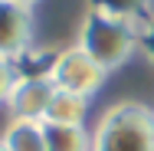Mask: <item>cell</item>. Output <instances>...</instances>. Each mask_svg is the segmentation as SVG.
I'll return each instance as SVG.
<instances>
[{
    "label": "cell",
    "mask_w": 154,
    "mask_h": 151,
    "mask_svg": "<svg viewBox=\"0 0 154 151\" xmlns=\"http://www.w3.org/2000/svg\"><path fill=\"white\" fill-rule=\"evenodd\" d=\"M33 39V10L0 0V59H17L30 49Z\"/></svg>",
    "instance_id": "5b68a950"
},
{
    "label": "cell",
    "mask_w": 154,
    "mask_h": 151,
    "mask_svg": "<svg viewBox=\"0 0 154 151\" xmlns=\"http://www.w3.org/2000/svg\"><path fill=\"white\" fill-rule=\"evenodd\" d=\"M89 10L112 17V20H125V23H138L141 13L148 10V0H89Z\"/></svg>",
    "instance_id": "9c48e42d"
},
{
    "label": "cell",
    "mask_w": 154,
    "mask_h": 151,
    "mask_svg": "<svg viewBox=\"0 0 154 151\" xmlns=\"http://www.w3.org/2000/svg\"><path fill=\"white\" fill-rule=\"evenodd\" d=\"M138 49H144V56L154 62V17L144 27H138Z\"/></svg>",
    "instance_id": "8fae6325"
},
{
    "label": "cell",
    "mask_w": 154,
    "mask_h": 151,
    "mask_svg": "<svg viewBox=\"0 0 154 151\" xmlns=\"http://www.w3.org/2000/svg\"><path fill=\"white\" fill-rule=\"evenodd\" d=\"M13 82H17V66H13V59H0V102H7Z\"/></svg>",
    "instance_id": "30bf717a"
},
{
    "label": "cell",
    "mask_w": 154,
    "mask_h": 151,
    "mask_svg": "<svg viewBox=\"0 0 154 151\" xmlns=\"http://www.w3.org/2000/svg\"><path fill=\"white\" fill-rule=\"evenodd\" d=\"M53 95L56 86L49 76H17L3 105L10 112V121H43Z\"/></svg>",
    "instance_id": "277c9868"
},
{
    "label": "cell",
    "mask_w": 154,
    "mask_h": 151,
    "mask_svg": "<svg viewBox=\"0 0 154 151\" xmlns=\"http://www.w3.org/2000/svg\"><path fill=\"white\" fill-rule=\"evenodd\" d=\"M92 151H154V109L144 102L112 105L92 131Z\"/></svg>",
    "instance_id": "6da1fadb"
},
{
    "label": "cell",
    "mask_w": 154,
    "mask_h": 151,
    "mask_svg": "<svg viewBox=\"0 0 154 151\" xmlns=\"http://www.w3.org/2000/svg\"><path fill=\"white\" fill-rule=\"evenodd\" d=\"M43 138H46V151H92V135L85 131V125L43 121Z\"/></svg>",
    "instance_id": "8992f818"
},
{
    "label": "cell",
    "mask_w": 154,
    "mask_h": 151,
    "mask_svg": "<svg viewBox=\"0 0 154 151\" xmlns=\"http://www.w3.org/2000/svg\"><path fill=\"white\" fill-rule=\"evenodd\" d=\"M13 3H20V7H26V10H33V7L39 3V0H13Z\"/></svg>",
    "instance_id": "7c38bea8"
},
{
    "label": "cell",
    "mask_w": 154,
    "mask_h": 151,
    "mask_svg": "<svg viewBox=\"0 0 154 151\" xmlns=\"http://www.w3.org/2000/svg\"><path fill=\"white\" fill-rule=\"evenodd\" d=\"M79 46L92 56L105 72L118 69L131 59V53L138 49V23H125L112 20L89 10L82 27H79Z\"/></svg>",
    "instance_id": "7a4b0ae2"
},
{
    "label": "cell",
    "mask_w": 154,
    "mask_h": 151,
    "mask_svg": "<svg viewBox=\"0 0 154 151\" xmlns=\"http://www.w3.org/2000/svg\"><path fill=\"white\" fill-rule=\"evenodd\" d=\"M105 69L75 43V46H66L56 53V59L49 66V79L59 92H72V95H82V99H92L95 92L102 89L105 82Z\"/></svg>",
    "instance_id": "3957f363"
},
{
    "label": "cell",
    "mask_w": 154,
    "mask_h": 151,
    "mask_svg": "<svg viewBox=\"0 0 154 151\" xmlns=\"http://www.w3.org/2000/svg\"><path fill=\"white\" fill-rule=\"evenodd\" d=\"M0 151H7V148H3V141H0Z\"/></svg>",
    "instance_id": "4fadbf2b"
},
{
    "label": "cell",
    "mask_w": 154,
    "mask_h": 151,
    "mask_svg": "<svg viewBox=\"0 0 154 151\" xmlns=\"http://www.w3.org/2000/svg\"><path fill=\"white\" fill-rule=\"evenodd\" d=\"M0 141L7 151H46L43 121H7L0 131Z\"/></svg>",
    "instance_id": "52a82bcc"
},
{
    "label": "cell",
    "mask_w": 154,
    "mask_h": 151,
    "mask_svg": "<svg viewBox=\"0 0 154 151\" xmlns=\"http://www.w3.org/2000/svg\"><path fill=\"white\" fill-rule=\"evenodd\" d=\"M85 115H89V99L56 89L43 121H53V125H85Z\"/></svg>",
    "instance_id": "ba28073f"
}]
</instances>
